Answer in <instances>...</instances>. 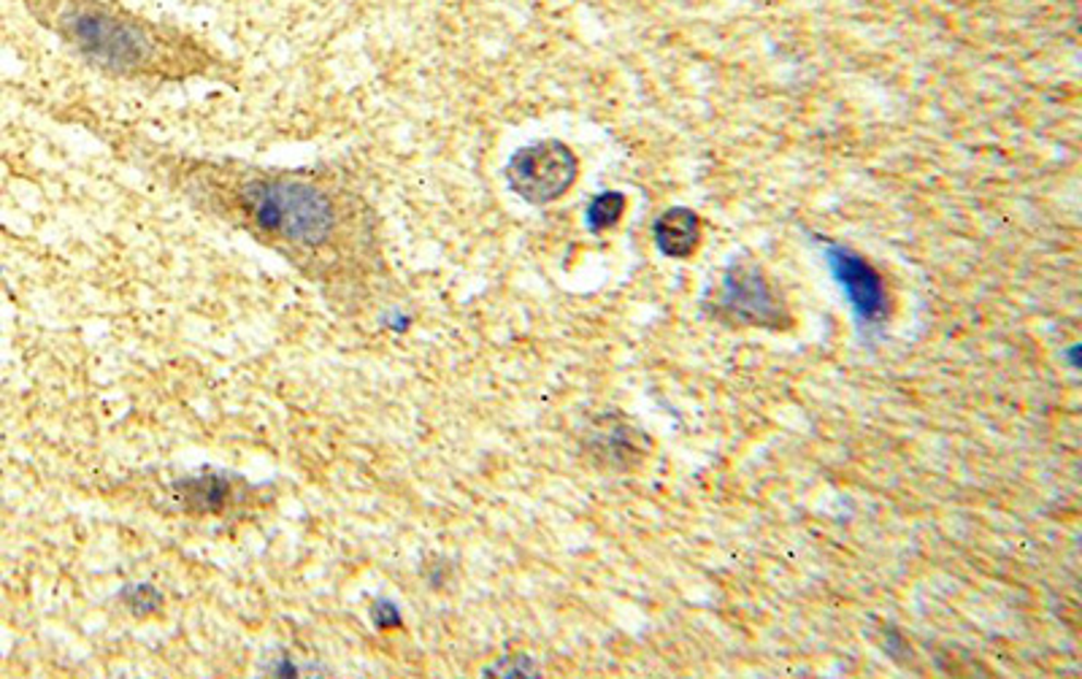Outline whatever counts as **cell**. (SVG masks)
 Wrapping results in <instances>:
<instances>
[{
  "label": "cell",
  "instance_id": "1",
  "mask_svg": "<svg viewBox=\"0 0 1082 679\" xmlns=\"http://www.w3.org/2000/svg\"><path fill=\"white\" fill-rule=\"evenodd\" d=\"M209 198L231 206V217L263 241L288 252L299 266H312L317 277L333 268L339 241L361 244L355 211L341 209L333 193L293 177H209L198 179Z\"/></svg>",
  "mask_w": 1082,
  "mask_h": 679
},
{
  "label": "cell",
  "instance_id": "2",
  "mask_svg": "<svg viewBox=\"0 0 1082 679\" xmlns=\"http://www.w3.org/2000/svg\"><path fill=\"white\" fill-rule=\"evenodd\" d=\"M58 27L84 58L114 71L157 69L184 49V41H171L160 27L95 0L60 3Z\"/></svg>",
  "mask_w": 1082,
  "mask_h": 679
},
{
  "label": "cell",
  "instance_id": "3",
  "mask_svg": "<svg viewBox=\"0 0 1082 679\" xmlns=\"http://www.w3.org/2000/svg\"><path fill=\"white\" fill-rule=\"evenodd\" d=\"M709 314L726 325L785 330L793 325L788 306L774 293L771 282L758 266L733 263L720 279L715 299L706 303Z\"/></svg>",
  "mask_w": 1082,
  "mask_h": 679
},
{
  "label": "cell",
  "instance_id": "4",
  "mask_svg": "<svg viewBox=\"0 0 1082 679\" xmlns=\"http://www.w3.org/2000/svg\"><path fill=\"white\" fill-rule=\"evenodd\" d=\"M576 173L580 160L574 149L558 138H547L514 151L507 166V182L525 204L547 206L574 187Z\"/></svg>",
  "mask_w": 1082,
  "mask_h": 679
},
{
  "label": "cell",
  "instance_id": "5",
  "mask_svg": "<svg viewBox=\"0 0 1082 679\" xmlns=\"http://www.w3.org/2000/svg\"><path fill=\"white\" fill-rule=\"evenodd\" d=\"M820 250L826 255L828 268L837 279L839 290L850 303V312L855 314L861 328H879L890 317V293L883 274L872 266L863 255H858L850 246L839 241L820 239Z\"/></svg>",
  "mask_w": 1082,
  "mask_h": 679
},
{
  "label": "cell",
  "instance_id": "6",
  "mask_svg": "<svg viewBox=\"0 0 1082 679\" xmlns=\"http://www.w3.org/2000/svg\"><path fill=\"white\" fill-rule=\"evenodd\" d=\"M653 241L660 255L685 260L701 244V217L693 209H685V206L666 209L653 222Z\"/></svg>",
  "mask_w": 1082,
  "mask_h": 679
},
{
  "label": "cell",
  "instance_id": "7",
  "mask_svg": "<svg viewBox=\"0 0 1082 679\" xmlns=\"http://www.w3.org/2000/svg\"><path fill=\"white\" fill-rule=\"evenodd\" d=\"M625 206H628L625 195L618 193V190H607V193L593 195L591 204L585 206V228L591 230L593 235L615 228L622 217V211H625Z\"/></svg>",
  "mask_w": 1082,
  "mask_h": 679
},
{
  "label": "cell",
  "instance_id": "8",
  "mask_svg": "<svg viewBox=\"0 0 1082 679\" xmlns=\"http://www.w3.org/2000/svg\"><path fill=\"white\" fill-rule=\"evenodd\" d=\"M496 671H501L503 677H534L536 669L528 658H514V660H503V664H498Z\"/></svg>",
  "mask_w": 1082,
  "mask_h": 679
},
{
  "label": "cell",
  "instance_id": "9",
  "mask_svg": "<svg viewBox=\"0 0 1082 679\" xmlns=\"http://www.w3.org/2000/svg\"><path fill=\"white\" fill-rule=\"evenodd\" d=\"M382 609H385V615L379 609H374V617H377L379 628H387V622H392V626H401V617H398V611L392 609L390 604H382Z\"/></svg>",
  "mask_w": 1082,
  "mask_h": 679
}]
</instances>
